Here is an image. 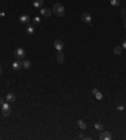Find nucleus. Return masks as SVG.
<instances>
[{"label":"nucleus","instance_id":"obj_1","mask_svg":"<svg viewBox=\"0 0 126 140\" xmlns=\"http://www.w3.org/2000/svg\"><path fill=\"white\" fill-rule=\"evenodd\" d=\"M53 13H54L56 15H58V17H63V15H64V7H63V4H61V3L54 4V7H53Z\"/></svg>","mask_w":126,"mask_h":140},{"label":"nucleus","instance_id":"obj_2","mask_svg":"<svg viewBox=\"0 0 126 140\" xmlns=\"http://www.w3.org/2000/svg\"><path fill=\"white\" fill-rule=\"evenodd\" d=\"M14 56H15V58H17L18 61H23L24 57H25V51H24L23 48H17V49L14 51Z\"/></svg>","mask_w":126,"mask_h":140},{"label":"nucleus","instance_id":"obj_3","mask_svg":"<svg viewBox=\"0 0 126 140\" xmlns=\"http://www.w3.org/2000/svg\"><path fill=\"white\" fill-rule=\"evenodd\" d=\"M54 48H56V51L62 52L63 48H64V43H63L62 41H59V39H56V41H54Z\"/></svg>","mask_w":126,"mask_h":140},{"label":"nucleus","instance_id":"obj_4","mask_svg":"<svg viewBox=\"0 0 126 140\" xmlns=\"http://www.w3.org/2000/svg\"><path fill=\"white\" fill-rule=\"evenodd\" d=\"M81 19H82L83 23H87V24H91V22H92V17H91V14H88V13H83V14L81 15Z\"/></svg>","mask_w":126,"mask_h":140},{"label":"nucleus","instance_id":"obj_5","mask_svg":"<svg viewBox=\"0 0 126 140\" xmlns=\"http://www.w3.org/2000/svg\"><path fill=\"white\" fill-rule=\"evenodd\" d=\"M100 139H101V140H111V139H112V135H111L110 131H103V130H102V132H101V135H100Z\"/></svg>","mask_w":126,"mask_h":140},{"label":"nucleus","instance_id":"obj_6","mask_svg":"<svg viewBox=\"0 0 126 140\" xmlns=\"http://www.w3.org/2000/svg\"><path fill=\"white\" fill-rule=\"evenodd\" d=\"M52 9H49V8H40V15H43V17H51L52 15Z\"/></svg>","mask_w":126,"mask_h":140},{"label":"nucleus","instance_id":"obj_7","mask_svg":"<svg viewBox=\"0 0 126 140\" xmlns=\"http://www.w3.org/2000/svg\"><path fill=\"white\" fill-rule=\"evenodd\" d=\"M19 20H20V23H23V24H28V23L30 22V17L27 15V14H24V15H20V17H19Z\"/></svg>","mask_w":126,"mask_h":140},{"label":"nucleus","instance_id":"obj_8","mask_svg":"<svg viewBox=\"0 0 126 140\" xmlns=\"http://www.w3.org/2000/svg\"><path fill=\"white\" fill-rule=\"evenodd\" d=\"M12 67H13V69L14 71H19L20 68H22V61H14L13 62V64H12Z\"/></svg>","mask_w":126,"mask_h":140},{"label":"nucleus","instance_id":"obj_9","mask_svg":"<svg viewBox=\"0 0 126 140\" xmlns=\"http://www.w3.org/2000/svg\"><path fill=\"white\" fill-rule=\"evenodd\" d=\"M43 3H44V0H34V2H33V7L35 9H40L43 7Z\"/></svg>","mask_w":126,"mask_h":140},{"label":"nucleus","instance_id":"obj_10","mask_svg":"<svg viewBox=\"0 0 126 140\" xmlns=\"http://www.w3.org/2000/svg\"><path fill=\"white\" fill-rule=\"evenodd\" d=\"M15 100H17V97H15V95H14V93H12V92H10V93H8V95H7V97H5V101H8V102H10V103H12V102H14Z\"/></svg>","mask_w":126,"mask_h":140},{"label":"nucleus","instance_id":"obj_11","mask_svg":"<svg viewBox=\"0 0 126 140\" xmlns=\"http://www.w3.org/2000/svg\"><path fill=\"white\" fill-rule=\"evenodd\" d=\"M92 93L95 95V97H96L97 100H102V97H103V95H102L97 88H93V90H92Z\"/></svg>","mask_w":126,"mask_h":140},{"label":"nucleus","instance_id":"obj_12","mask_svg":"<svg viewBox=\"0 0 126 140\" xmlns=\"http://www.w3.org/2000/svg\"><path fill=\"white\" fill-rule=\"evenodd\" d=\"M56 58H57V62H58V63H63V62H64V54H63V52H58Z\"/></svg>","mask_w":126,"mask_h":140},{"label":"nucleus","instance_id":"obj_13","mask_svg":"<svg viewBox=\"0 0 126 140\" xmlns=\"http://www.w3.org/2000/svg\"><path fill=\"white\" fill-rule=\"evenodd\" d=\"M22 67L25 68V69L30 68V61H29V59H23V61H22Z\"/></svg>","mask_w":126,"mask_h":140},{"label":"nucleus","instance_id":"obj_14","mask_svg":"<svg viewBox=\"0 0 126 140\" xmlns=\"http://www.w3.org/2000/svg\"><path fill=\"white\" fill-rule=\"evenodd\" d=\"M77 124H78V126H79V129H81V130H86L87 125H86V122H85L83 120H78V121H77Z\"/></svg>","mask_w":126,"mask_h":140},{"label":"nucleus","instance_id":"obj_15","mask_svg":"<svg viewBox=\"0 0 126 140\" xmlns=\"http://www.w3.org/2000/svg\"><path fill=\"white\" fill-rule=\"evenodd\" d=\"M122 51H123V49H122L121 46H120V47H115V48H113V54H117V56H118V54H121Z\"/></svg>","mask_w":126,"mask_h":140},{"label":"nucleus","instance_id":"obj_16","mask_svg":"<svg viewBox=\"0 0 126 140\" xmlns=\"http://www.w3.org/2000/svg\"><path fill=\"white\" fill-rule=\"evenodd\" d=\"M34 32H35V29H34V27H33V25H29V27L27 28V33H28L29 36L34 34Z\"/></svg>","mask_w":126,"mask_h":140},{"label":"nucleus","instance_id":"obj_17","mask_svg":"<svg viewBox=\"0 0 126 140\" xmlns=\"http://www.w3.org/2000/svg\"><path fill=\"white\" fill-rule=\"evenodd\" d=\"M95 129H96L97 131H102V130H103V125H102L101 122H96V124H95Z\"/></svg>","mask_w":126,"mask_h":140},{"label":"nucleus","instance_id":"obj_18","mask_svg":"<svg viewBox=\"0 0 126 140\" xmlns=\"http://www.w3.org/2000/svg\"><path fill=\"white\" fill-rule=\"evenodd\" d=\"M10 102H4L3 105H2V110H9L10 109V105H9Z\"/></svg>","mask_w":126,"mask_h":140},{"label":"nucleus","instance_id":"obj_19","mask_svg":"<svg viewBox=\"0 0 126 140\" xmlns=\"http://www.w3.org/2000/svg\"><path fill=\"white\" fill-rule=\"evenodd\" d=\"M110 3L112 7H118L120 5V0H110Z\"/></svg>","mask_w":126,"mask_h":140},{"label":"nucleus","instance_id":"obj_20","mask_svg":"<svg viewBox=\"0 0 126 140\" xmlns=\"http://www.w3.org/2000/svg\"><path fill=\"white\" fill-rule=\"evenodd\" d=\"M2 112H3V116L8 117V116L10 115V112H12V111H10V109H9V110H2Z\"/></svg>","mask_w":126,"mask_h":140},{"label":"nucleus","instance_id":"obj_21","mask_svg":"<svg viewBox=\"0 0 126 140\" xmlns=\"http://www.w3.org/2000/svg\"><path fill=\"white\" fill-rule=\"evenodd\" d=\"M78 137H79V139H85V140H90V139H91L90 136H86V135H83V134H79Z\"/></svg>","mask_w":126,"mask_h":140},{"label":"nucleus","instance_id":"obj_22","mask_svg":"<svg viewBox=\"0 0 126 140\" xmlns=\"http://www.w3.org/2000/svg\"><path fill=\"white\" fill-rule=\"evenodd\" d=\"M33 22H34V24H39V23H40V18H39V17H35V18L33 19Z\"/></svg>","mask_w":126,"mask_h":140},{"label":"nucleus","instance_id":"obj_23","mask_svg":"<svg viewBox=\"0 0 126 140\" xmlns=\"http://www.w3.org/2000/svg\"><path fill=\"white\" fill-rule=\"evenodd\" d=\"M121 17L126 18V9H122V10H121Z\"/></svg>","mask_w":126,"mask_h":140},{"label":"nucleus","instance_id":"obj_24","mask_svg":"<svg viewBox=\"0 0 126 140\" xmlns=\"http://www.w3.org/2000/svg\"><path fill=\"white\" fill-rule=\"evenodd\" d=\"M117 110H118V111H122V110H125V106H123V105H120V106H117Z\"/></svg>","mask_w":126,"mask_h":140},{"label":"nucleus","instance_id":"obj_25","mask_svg":"<svg viewBox=\"0 0 126 140\" xmlns=\"http://www.w3.org/2000/svg\"><path fill=\"white\" fill-rule=\"evenodd\" d=\"M121 47H122V49H125V51H126V41H123V42H122Z\"/></svg>","mask_w":126,"mask_h":140},{"label":"nucleus","instance_id":"obj_26","mask_svg":"<svg viewBox=\"0 0 126 140\" xmlns=\"http://www.w3.org/2000/svg\"><path fill=\"white\" fill-rule=\"evenodd\" d=\"M3 103H4V100H3V98H2V97H0V106H2V105H3Z\"/></svg>","mask_w":126,"mask_h":140},{"label":"nucleus","instance_id":"obj_27","mask_svg":"<svg viewBox=\"0 0 126 140\" xmlns=\"http://www.w3.org/2000/svg\"><path fill=\"white\" fill-rule=\"evenodd\" d=\"M4 15H5L4 13H0V17H4Z\"/></svg>","mask_w":126,"mask_h":140},{"label":"nucleus","instance_id":"obj_28","mask_svg":"<svg viewBox=\"0 0 126 140\" xmlns=\"http://www.w3.org/2000/svg\"><path fill=\"white\" fill-rule=\"evenodd\" d=\"M2 72H3V69H2V66H0V75H2Z\"/></svg>","mask_w":126,"mask_h":140},{"label":"nucleus","instance_id":"obj_29","mask_svg":"<svg viewBox=\"0 0 126 140\" xmlns=\"http://www.w3.org/2000/svg\"><path fill=\"white\" fill-rule=\"evenodd\" d=\"M123 27L126 28V19H125V23H123Z\"/></svg>","mask_w":126,"mask_h":140}]
</instances>
